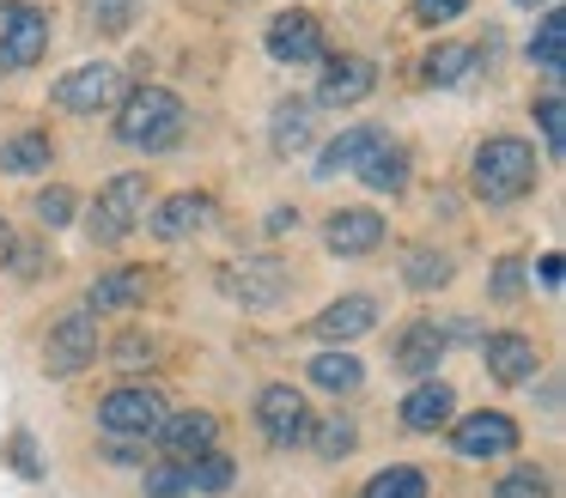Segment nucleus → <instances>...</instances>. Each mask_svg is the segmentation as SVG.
<instances>
[{"label": "nucleus", "instance_id": "0eeeda50", "mask_svg": "<svg viewBox=\"0 0 566 498\" xmlns=\"http://www.w3.org/2000/svg\"><path fill=\"white\" fill-rule=\"evenodd\" d=\"M104 335H98V316L80 304V310H62L50 322V340H43V377H80L86 364H98Z\"/></svg>", "mask_w": 566, "mask_h": 498}, {"label": "nucleus", "instance_id": "2f4dec72", "mask_svg": "<svg viewBox=\"0 0 566 498\" xmlns=\"http://www.w3.org/2000/svg\"><path fill=\"white\" fill-rule=\"evenodd\" d=\"M31 219H38L43 231H62L80 219V189H67V182H50V189L31 194Z\"/></svg>", "mask_w": 566, "mask_h": 498}, {"label": "nucleus", "instance_id": "393cba45", "mask_svg": "<svg viewBox=\"0 0 566 498\" xmlns=\"http://www.w3.org/2000/svg\"><path fill=\"white\" fill-rule=\"evenodd\" d=\"M457 279V255L451 250H439V243H408L402 250V286L408 292H444Z\"/></svg>", "mask_w": 566, "mask_h": 498}, {"label": "nucleus", "instance_id": "423d86ee", "mask_svg": "<svg viewBox=\"0 0 566 498\" xmlns=\"http://www.w3.org/2000/svg\"><path fill=\"white\" fill-rule=\"evenodd\" d=\"M165 389L153 383V377H128V383H116L111 395L98 401V432L111 437H153L165 420Z\"/></svg>", "mask_w": 566, "mask_h": 498}, {"label": "nucleus", "instance_id": "f03ea898", "mask_svg": "<svg viewBox=\"0 0 566 498\" xmlns=\"http://www.w3.org/2000/svg\"><path fill=\"white\" fill-rule=\"evenodd\" d=\"M542 165H536V146L517 140V134H488L469 158V182L488 206H517L530 189H536Z\"/></svg>", "mask_w": 566, "mask_h": 498}, {"label": "nucleus", "instance_id": "6e6552de", "mask_svg": "<svg viewBox=\"0 0 566 498\" xmlns=\"http://www.w3.org/2000/svg\"><path fill=\"white\" fill-rule=\"evenodd\" d=\"M262 49H269V61H281V67H317V61L329 55V36H323L317 12L286 7V12H274V19H269Z\"/></svg>", "mask_w": 566, "mask_h": 498}, {"label": "nucleus", "instance_id": "a211bd4d", "mask_svg": "<svg viewBox=\"0 0 566 498\" xmlns=\"http://www.w3.org/2000/svg\"><path fill=\"white\" fill-rule=\"evenodd\" d=\"M153 437H159V449L171 462H196V456H208V449H220V413H208V407L165 413Z\"/></svg>", "mask_w": 566, "mask_h": 498}, {"label": "nucleus", "instance_id": "7ed1b4c3", "mask_svg": "<svg viewBox=\"0 0 566 498\" xmlns=\"http://www.w3.org/2000/svg\"><path fill=\"white\" fill-rule=\"evenodd\" d=\"M153 194H159V189H153L147 170H116V177L86 201V237L98 243V250H116V243H128V237H135V225L147 219Z\"/></svg>", "mask_w": 566, "mask_h": 498}, {"label": "nucleus", "instance_id": "c9c22d12", "mask_svg": "<svg viewBox=\"0 0 566 498\" xmlns=\"http://www.w3.org/2000/svg\"><path fill=\"white\" fill-rule=\"evenodd\" d=\"M493 498H554V486H548V468H536V462H517L512 474H500V486H493Z\"/></svg>", "mask_w": 566, "mask_h": 498}, {"label": "nucleus", "instance_id": "1a4fd4ad", "mask_svg": "<svg viewBox=\"0 0 566 498\" xmlns=\"http://www.w3.org/2000/svg\"><path fill=\"white\" fill-rule=\"evenodd\" d=\"M444 444H451V456H463V462H488V456H512V449L524 444V432H517L512 413L481 407V413H463V420L444 425Z\"/></svg>", "mask_w": 566, "mask_h": 498}, {"label": "nucleus", "instance_id": "ddd939ff", "mask_svg": "<svg viewBox=\"0 0 566 498\" xmlns=\"http://www.w3.org/2000/svg\"><path fill=\"white\" fill-rule=\"evenodd\" d=\"M317 67L323 73H317V92H311L317 109H354L378 92V61L366 55H323Z\"/></svg>", "mask_w": 566, "mask_h": 498}, {"label": "nucleus", "instance_id": "5701e85b", "mask_svg": "<svg viewBox=\"0 0 566 498\" xmlns=\"http://www.w3.org/2000/svg\"><path fill=\"white\" fill-rule=\"evenodd\" d=\"M269 146L281 158L311 152V146H317V104H311V97H281L274 116H269Z\"/></svg>", "mask_w": 566, "mask_h": 498}, {"label": "nucleus", "instance_id": "ea45409f", "mask_svg": "<svg viewBox=\"0 0 566 498\" xmlns=\"http://www.w3.org/2000/svg\"><path fill=\"white\" fill-rule=\"evenodd\" d=\"M43 255H50V243H43V237H19L13 243V262H7V267H19L25 279H38L43 274Z\"/></svg>", "mask_w": 566, "mask_h": 498}, {"label": "nucleus", "instance_id": "4c0bfd02", "mask_svg": "<svg viewBox=\"0 0 566 498\" xmlns=\"http://www.w3.org/2000/svg\"><path fill=\"white\" fill-rule=\"evenodd\" d=\"M7 462H13V468L25 474V480H43V456H38V437H31L25 425H19L13 437H7Z\"/></svg>", "mask_w": 566, "mask_h": 498}, {"label": "nucleus", "instance_id": "c756f323", "mask_svg": "<svg viewBox=\"0 0 566 498\" xmlns=\"http://www.w3.org/2000/svg\"><path fill=\"white\" fill-rule=\"evenodd\" d=\"M530 116H536V128H542V152L566 158V97H560V85L542 92V97H530Z\"/></svg>", "mask_w": 566, "mask_h": 498}, {"label": "nucleus", "instance_id": "c85d7f7f", "mask_svg": "<svg viewBox=\"0 0 566 498\" xmlns=\"http://www.w3.org/2000/svg\"><path fill=\"white\" fill-rule=\"evenodd\" d=\"M359 498H432V486H427V468L390 462V468H378L366 486H359Z\"/></svg>", "mask_w": 566, "mask_h": 498}, {"label": "nucleus", "instance_id": "e433bc0d", "mask_svg": "<svg viewBox=\"0 0 566 498\" xmlns=\"http://www.w3.org/2000/svg\"><path fill=\"white\" fill-rule=\"evenodd\" d=\"M524 279H530V267L517 262V255H500L493 274H488V298L493 304H517V298H524Z\"/></svg>", "mask_w": 566, "mask_h": 498}, {"label": "nucleus", "instance_id": "cd10ccee", "mask_svg": "<svg viewBox=\"0 0 566 498\" xmlns=\"http://www.w3.org/2000/svg\"><path fill=\"white\" fill-rule=\"evenodd\" d=\"M524 55H530V67H542L548 80H560V67H566V12L560 7H542V19H536V31H530Z\"/></svg>", "mask_w": 566, "mask_h": 498}, {"label": "nucleus", "instance_id": "a878e982", "mask_svg": "<svg viewBox=\"0 0 566 498\" xmlns=\"http://www.w3.org/2000/svg\"><path fill=\"white\" fill-rule=\"evenodd\" d=\"M55 165V134L50 128H19L13 140H0V170L7 177H38Z\"/></svg>", "mask_w": 566, "mask_h": 498}, {"label": "nucleus", "instance_id": "9d476101", "mask_svg": "<svg viewBox=\"0 0 566 498\" xmlns=\"http://www.w3.org/2000/svg\"><path fill=\"white\" fill-rule=\"evenodd\" d=\"M256 425H262V437H269L274 449H298V444H311V401H305V389H293V383H262L256 389Z\"/></svg>", "mask_w": 566, "mask_h": 498}, {"label": "nucleus", "instance_id": "4be33fe9", "mask_svg": "<svg viewBox=\"0 0 566 498\" xmlns=\"http://www.w3.org/2000/svg\"><path fill=\"white\" fill-rule=\"evenodd\" d=\"M378 121H354V128H342V134H329V140H317V158H311V177L317 182H335L342 170H354L359 158L378 146Z\"/></svg>", "mask_w": 566, "mask_h": 498}, {"label": "nucleus", "instance_id": "7c9ffc66", "mask_svg": "<svg viewBox=\"0 0 566 498\" xmlns=\"http://www.w3.org/2000/svg\"><path fill=\"white\" fill-rule=\"evenodd\" d=\"M238 486V462L226 449H208V456L189 462V492H208V498H226Z\"/></svg>", "mask_w": 566, "mask_h": 498}, {"label": "nucleus", "instance_id": "c03bdc74", "mask_svg": "<svg viewBox=\"0 0 566 498\" xmlns=\"http://www.w3.org/2000/svg\"><path fill=\"white\" fill-rule=\"evenodd\" d=\"M13 243H19V231H13V225H7V219H0V267L13 262Z\"/></svg>", "mask_w": 566, "mask_h": 498}, {"label": "nucleus", "instance_id": "473e14b6", "mask_svg": "<svg viewBox=\"0 0 566 498\" xmlns=\"http://www.w3.org/2000/svg\"><path fill=\"white\" fill-rule=\"evenodd\" d=\"M140 492L147 498H189V462H147L140 468Z\"/></svg>", "mask_w": 566, "mask_h": 498}, {"label": "nucleus", "instance_id": "bb28decb", "mask_svg": "<svg viewBox=\"0 0 566 498\" xmlns=\"http://www.w3.org/2000/svg\"><path fill=\"white\" fill-rule=\"evenodd\" d=\"M475 67H481V49H475V43L439 36V43L427 49V61H420V80H427V85H463Z\"/></svg>", "mask_w": 566, "mask_h": 498}, {"label": "nucleus", "instance_id": "aec40b11", "mask_svg": "<svg viewBox=\"0 0 566 498\" xmlns=\"http://www.w3.org/2000/svg\"><path fill=\"white\" fill-rule=\"evenodd\" d=\"M354 170H359V182H366L371 194H390V201H396V194H408V182H415V158H408V146L396 140L390 128L378 134V146H371Z\"/></svg>", "mask_w": 566, "mask_h": 498}, {"label": "nucleus", "instance_id": "4468645a", "mask_svg": "<svg viewBox=\"0 0 566 498\" xmlns=\"http://www.w3.org/2000/svg\"><path fill=\"white\" fill-rule=\"evenodd\" d=\"M378 322H384V304L371 298V292H342L335 304H323V310L311 316L305 335L323 340V347H347V340H366Z\"/></svg>", "mask_w": 566, "mask_h": 498}, {"label": "nucleus", "instance_id": "58836bf2", "mask_svg": "<svg viewBox=\"0 0 566 498\" xmlns=\"http://www.w3.org/2000/svg\"><path fill=\"white\" fill-rule=\"evenodd\" d=\"M111 359H116V364H153V359H159V340L140 335V328H128V335H116Z\"/></svg>", "mask_w": 566, "mask_h": 498}, {"label": "nucleus", "instance_id": "f8f14e48", "mask_svg": "<svg viewBox=\"0 0 566 498\" xmlns=\"http://www.w3.org/2000/svg\"><path fill=\"white\" fill-rule=\"evenodd\" d=\"M378 243H390V219L378 206H335L323 219V250L335 262H366V255H378Z\"/></svg>", "mask_w": 566, "mask_h": 498}, {"label": "nucleus", "instance_id": "b1692460", "mask_svg": "<svg viewBox=\"0 0 566 498\" xmlns=\"http://www.w3.org/2000/svg\"><path fill=\"white\" fill-rule=\"evenodd\" d=\"M305 377H311V389H323V395H335V401L366 389V364H359L354 347H323V352H311Z\"/></svg>", "mask_w": 566, "mask_h": 498}, {"label": "nucleus", "instance_id": "f3484780", "mask_svg": "<svg viewBox=\"0 0 566 498\" xmlns=\"http://www.w3.org/2000/svg\"><path fill=\"white\" fill-rule=\"evenodd\" d=\"M444 352H451V328H444L439 316H415V322L402 328V340L390 347V364L402 377H439Z\"/></svg>", "mask_w": 566, "mask_h": 498}, {"label": "nucleus", "instance_id": "6ab92c4d", "mask_svg": "<svg viewBox=\"0 0 566 498\" xmlns=\"http://www.w3.org/2000/svg\"><path fill=\"white\" fill-rule=\"evenodd\" d=\"M153 286H159V274H153V267H140V262H128V267H111V274H98V279H92V292H86V310H92V316L135 310V304H147V298H153Z\"/></svg>", "mask_w": 566, "mask_h": 498}, {"label": "nucleus", "instance_id": "20e7f679", "mask_svg": "<svg viewBox=\"0 0 566 498\" xmlns=\"http://www.w3.org/2000/svg\"><path fill=\"white\" fill-rule=\"evenodd\" d=\"M220 292L238 310H281L286 292H293V267L281 255H238L220 267Z\"/></svg>", "mask_w": 566, "mask_h": 498}, {"label": "nucleus", "instance_id": "37998d69", "mask_svg": "<svg viewBox=\"0 0 566 498\" xmlns=\"http://www.w3.org/2000/svg\"><path fill=\"white\" fill-rule=\"evenodd\" d=\"M293 225H298L293 206H274V213H269V231H274V237H281V231H293Z\"/></svg>", "mask_w": 566, "mask_h": 498}, {"label": "nucleus", "instance_id": "a18cd8bd", "mask_svg": "<svg viewBox=\"0 0 566 498\" xmlns=\"http://www.w3.org/2000/svg\"><path fill=\"white\" fill-rule=\"evenodd\" d=\"M512 7H524V12H536V7H554V0H512Z\"/></svg>", "mask_w": 566, "mask_h": 498}, {"label": "nucleus", "instance_id": "39448f33", "mask_svg": "<svg viewBox=\"0 0 566 498\" xmlns=\"http://www.w3.org/2000/svg\"><path fill=\"white\" fill-rule=\"evenodd\" d=\"M55 19L38 0H0V73H25L50 55Z\"/></svg>", "mask_w": 566, "mask_h": 498}, {"label": "nucleus", "instance_id": "79ce46f5", "mask_svg": "<svg viewBox=\"0 0 566 498\" xmlns=\"http://www.w3.org/2000/svg\"><path fill=\"white\" fill-rule=\"evenodd\" d=\"M536 279H542L548 292H560V279H566V262H560V250H548V255L536 262Z\"/></svg>", "mask_w": 566, "mask_h": 498}, {"label": "nucleus", "instance_id": "f704fd0d", "mask_svg": "<svg viewBox=\"0 0 566 498\" xmlns=\"http://www.w3.org/2000/svg\"><path fill=\"white\" fill-rule=\"evenodd\" d=\"M311 432H317V456H323V462H342V456H354V449H359V425L347 420V413L311 425Z\"/></svg>", "mask_w": 566, "mask_h": 498}, {"label": "nucleus", "instance_id": "dca6fc26", "mask_svg": "<svg viewBox=\"0 0 566 498\" xmlns=\"http://www.w3.org/2000/svg\"><path fill=\"white\" fill-rule=\"evenodd\" d=\"M481 364H488V377L500 389H517L542 371V352L524 328H493V335H481Z\"/></svg>", "mask_w": 566, "mask_h": 498}, {"label": "nucleus", "instance_id": "72a5a7b5", "mask_svg": "<svg viewBox=\"0 0 566 498\" xmlns=\"http://www.w3.org/2000/svg\"><path fill=\"white\" fill-rule=\"evenodd\" d=\"M140 7H147V0H86V24L98 36H123L128 24L140 19Z\"/></svg>", "mask_w": 566, "mask_h": 498}, {"label": "nucleus", "instance_id": "2eb2a0df", "mask_svg": "<svg viewBox=\"0 0 566 498\" xmlns=\"http://www.w3.org/2000/svg\"><path fill=\"white\" fill-rule=\"evenodd\" d=\"M140 225L153 231V243H184V237H196V231L213 225V194L208 189H177V194H165V201H153Z\"/></svg>", "mask_w": 566, "mask_h": 498}, {"label": "nucleus", "instance_id": "9b49d317", "mask_svg": "<svg viewBox=\"0 0 566 498\" xmlns=\"http://www.w3.org/2000/svg\"><path fill=\"white\" fill-rule=\"evenodd\" d=\"M55 109H67V116H98V109H116V97H123V67L116 61H80L74 73H62L55 80Z\"/></svg>", "mask_w": 566, "mask_h": 498}, {"label": "nucleus", "instance_id": "412c9836", "mask_svg": "<svg viewBox=\"0 0 566 498\" xmlns=\"http://www.w3.org/2000/svg\"><path fill=\"white\" fill-rule=\"evenodd\" d=\"M457 420V389L444 377H415V389L402 395V425L408 432H444Z\"/></svg>", "mask_w": 566, "mask_h": 498}, {"label": "nucleus", "instance_id": "f257e3e1", "mask_svg": "<svg viewBox=\"0 0 566 498\" xmlns=\"http://www.w3.org/2000/svg\"><path fill=\"white\" fill-rule=\"evenodd\" d=\"M116 146L123 152H147V158H165L184 146L189 134V104L171 92V85H135V92L116 97V121H111Z\"/></svg>", "mask_w": 566, "mask_h": 498}, {"label": "nucleus", "instance_id": "a19ab883", "mask_svg": "<svg viewBox=\"0 0 566 498\" xmlns=\"http://www.w3.org/2000/svg\"><path fill=\"white\" fill-rule=\"evenodd\" d=\"M463 12H469V0H415L420 24H451V19H463Z\"/></svg>", "mask_w": 566, "mask_h": 498}]
</instances>
